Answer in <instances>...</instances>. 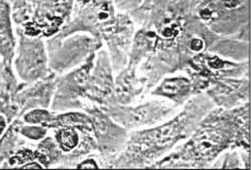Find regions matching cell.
I'll list each match as a JSON object with an SVG mask.
<instances>
[{
	"label": "cell",
	"instance_id": "obj_22",
	"mask_svg": "<svg viewBox=\"0 0 251 170\" xmlns=\"http://www.w3.org/2000/svg\"><path fill=\"white\" fill-rule=\"evenodd\" d=\"M9 124H10V122H9L7 117L4 116L3 113L0 112V137H1L3 133L7 131Z\"/></svg>",
	"mask_w": 251,
	"mask_h": 170
},
{
	"label": "cell",
	"instance_id": "obj_1",
	"mask_svg": "<svg viewBox=\"0 0 251 170\" xmlns=\"http://www.w3.org/2000/svg\"><path fill=\"white\" fill-rule=\"evenodd\" d=\"M250 149V104L213 108L189 139L154 168H210L223 151Z\"/></svg>",
	"mask_w": 251,
	"mask_h": 170
},
{
	"label": "cell",
	"instance_id": "obj_12",
	"mask_svg": "<svg viewBox=\"0 0 251 170\" xmlns=\"http://www.w3.org/2000/svg\"><path fill=\"white\" fill-rule=\"evenodd\" d=\"M150 96L169 100L181 108L195 96V93L191 78L184 73L161 78L150 91Z\"/></svg>",
	"mask_w": 251,
	"mask_h": 170
},
{
	"label": "cell",
	"instance_id": "obj_17",
	"mask_svg": "<svg viewBox=\"0 0 251 170\" xmlns=\"http://www.w3.org/2000/svg\"><path fill=\"white\" fill-rule=\"evenodd\" d=\"M18 132L25 141L34 142V143H38L50 134V130L46 126L40 124L25 123L21 119L18 120Z\"/></svg>",
	"mask_w": 251,
	"mask_h": 170
},
{
	"label": "cell",
	"instance_id": "obj_5",
	"mask_svg": "<svg viewBox=\"0 0 251 170\" xmlns=\"http://www.w3.org/2000/svg\"><path fill=\"white\" fill-rule=\"evenodd\" d=\"M83 111L90 118L92 135L97 145L96 153L101 168H112L115 158L126 145L129 131L115 122L98 105L87 104Z\"/></svg>",
	"mask_w": 251,
	"mask_h": 170
},
{
	"label": "cell",
	"instance_id": "obj_15",
	"mask_svg": "<svg viewBox=\"0 0 251 170\" xmlns=\"http://www.w3.org/2000/svg\"><path fill=\"white\" fill-rule=\"evenodd\" d=\"M210 52L232 62H247L249 58V40L239 35L223 36L212 44Z\"/></svg>",
	"mask_w": 251,
	"mask_h": 170
},
{
	"label": "cell",
	"instance_id": "obj_16",
	"mask_svg": "<svg viewBox=\"0 0 251 170\" xmlns=\"http://www.w3.org/2000/svg\"><path fill=\"white\" fill-rule=\"evenodd\" d=\"M18 120L9 124L7 131L0 137V168H3L16 151L25 145V140L18 132Z\"/></svg>",
	"mask_w": 251,
	"mask_h": 170
},
{
	"label": "cell",
	"instance_id": "obj_2",
	"mask_svg": "<svg viewBox=\"0 0 251 170\" xmlns=\"http://www.w3.org/2000/svg\"><path fill=\"white\" fill-rule=\"evenodd\" d=\"M215 105L205 93L193 96L174 117L155 126L131 131L112 168H154L176 147L187 141Z\"/></svg>",
	"mask_w": 251,
	"mask_h": 170
},
{
	"label": "cell",
	"instance_id": "obj_13",
	"mask_svg": "<svg viewBox=\"0 0 251 170\" xmlns=\"http://www.w3.org/2000/svg\"><path fill=\"white\" fill-rule=\"evenodd\" d=\"M145 93H147L146 85L138 75L136 67L126 65L122 71L115 73V102L123 105L137 103L138 101L145 99Z\"/></svg>",
	"mask_w": 251,
	"mask_h": 170
},
{
	"label": "cell",
	"instance_id": "obj_3",
	"mask_svg": "<svg viewBox=\"0 0 251 170\" xmlns=\"http://www.w3.org/2000/svg\"><path fill=\"white\" fill-rule=\"evenodd\" d=\"M45 41L50 70L56 76L82 65L88 58L104 47L101 39L81 32L64 38L52 36Z\"/></svg>",
	"mask_w": 251,
	"mask_h": 170
},
{
	"label": "cell",
	"instance_id": "obj_8",
	"mask_svg": "<svg viewBox=\"0 0 251 170\" xmlns=\"http://www.w3.org/2000/svg\"><path fill=\"white\" fill-rule=\"evenodd\" d=\"M114 79L115 72L108 50L103 47L96 54L88 81L87 103L98 105L101 109L114 103Z\"/></svg>",
	"mask_w": 251,
	"mask_h": 170
},
{
	"label": "cell",
	"instance_id": "obj_11",
	"mask_svg": "<svg viewBox=\"0 0 251 170\" xmlns=\"http://www.w3.org/2000/svg\"><path fill=\"white\" fill-rule=\"evenodd\" d=\"M217 108L232 109L249 102V76L222 78L213 81L204 91Z\"/></svg>",
	"mask_w": 251,
	"mask_h": 170
},
{
	"label": "cell",
	"instance_id": "obj_18",
	"mask_svg": "<svg viewBox=\"0 0 251 170\" xmlns=\"http://www.w3.org/2000/svg\"><path fill=\"white\" fill-rule=\"evenodd\" d=\"M54 113L55 112L49 108H35L23 113L20 119L25 123L40 124V125H44L48 127L50 121L53 120Z\"/></svg>",
	"mask_w": 251,
	"mask_h": 170
},
{
	"label": "cell",
	"instance_id": "obj_21",
	"mask_svg": "<svg viewBox=\"0 0 251 170\" xmlns=\"http://www.w3.org/2000/svg\"><path fill=\"white\" fill-rule=\"evenodd\" d=\"M44 168L43 165H42L38 160H31V162H27L25 164L21 165L19 169H42Z\"/></svg>",
	"mask_w": 251,
	"mask_h": 170
},
{
	"label": "cell",
	"instance_id": "obj_7",
	"mask_svg": "<svg viewBox=\"0 0 251 170\" xmlns=\"http://www.w3.org/2000/svg\"><path fill=\"white\" fill-rule=\"evenodd\" d=\"M96 54L75 70L56 77V85L50 108L52 111L64 112L86 108L88 104L86 100L88 81L94 66Z\"/></svg>",
	"mask_w": 251,
	"mask_h": 170
},
{
	"label": "cell",
	"instance_id": "obj_10",
	"mask_svg": "<svg viewBox=\"0 0 251 170\" xmlns=\"http://www.w3.org/2000/svg\"><path fill=\"white\" fill-rule=\"evenodd\" d=\"M134 24L126 12L120 11L115 24L102 36L105 49L112 63L115 73L127 65L134 39Z\"/></svg>",
	"mask_w": 251,
	"mask_h": 170
},
{
	"label": "cell",
	"instance_id": "obj_20",
	"mask_svg": "<svg viewBox=\"0 0 251 170\" xmlns=\"http://www.w3.org/2000/svg\"><path fill=\"white\" fill-rule=\"evenodd\" d=\"M75 168H78V169H99V168H101V165H100L99 159H98V156H94L92 154H90L79 160V162L76 164Z\"/></svg>",
	"mask_w": 251,
	"mask_h": 170
},
{
	"label": "cell",
	"instance_id": "obj_6",
	"mask_svg": "<svg viewBox=\"0 0 251 170\" xmlns=\"http://www.w3.org/2000/svg\"><path fill=\"white\" fill-rule=\"evenodd\" d=\"M17 47L12 67L19 80L32 84L55 75L50 70L46 41L41 36H30L16 29Z\"/></svg>",
	"mask_w": 251,
	"mask_h": 170
},
{
	"label": "cell",
	"instance_id": "obj_23",
	"mask_svg": "<svg viewBox=\"0 0 251 170\" xmlns=\"http://www.w3.org/2000/svg\"><path fill=\"white\" fill-rule=\"evenodd\" d=\"M2 108H3V102H2V100H0V112L2 111Z\"/></svg>",
	"mask_w": 251,
	"mask_h": 170
},
{
	"label": "cell",
	"instance_id": "obj_19",
	"mask_svg": "<svg viewBox=\"0 0 251 170\" xmlns=\"http://www.w3.org/2000/svg\"><path fill=\"white\" fill-rule=\"evenodd\" d=\"M210 168H243L239 150L228 149L223 151L212 163Z\"/></svg>",
	"mask_w": 251,
	"mask_h": 170
},
{
	"label": "cell",
	"instance_id": "obj_4",
	"mask_svg": "<svg viewBox=\"0 0 251 170\" xmlns=\"http://www.w3.org/2000/svg\"><path fill=\"white\" fill-rule=\"evenodd\" d=\"M102 110L120 125L131 132L155 126L167 121L179 111L180 107L164 98L151 97L127 105L114 102Z\"/></svg>",
	"mask_w": 251,
	"mask_h": 170
},
{
	"label": "cell",
	"instance_id": "obj_14",
	"mask_svg": "<svg viewBox=\"0 0 251 170\" xmlns=\"http://www.w3.org/2000/svg\"><path fill=\"white\" fill-rule=\"evenodd\" d=\"M16 47L17 34L10 0H0V59L8 66H12Z\"/></svg>",
	"mask_w": 251,
	"mask_h": 170
},
{
	"label": "cell",
	"instance_id": "obj_9",
	"mask_svg": "<svg viewBox=\"0 0 251 170\" xmlns=\"http://www.w3.org/2000/svg\"><path fill=\"white\" fill-rule=\"evenodd\" d=\"M56 75L25 85L9 102H4L8 116L12 120L35 108H50L56 85Z\"/></svg>",
	"mask_w": 251,
	"mask_h": 170
}]
</instances>
